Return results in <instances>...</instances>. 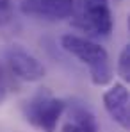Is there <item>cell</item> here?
Returning a JSON list of instances; mask_svg holds the SVG:
<instances>
[{"mask_svg": "<svg viewBox=\"0 0 130 132\" xmlns=\"http://www.w3.org/2000/svg\"><path fill=\"white\" fill-rule=\"evenodd\" d=\"M61 46L68 54L77 57L80 63L87 64L91 82L94 86H107L112 80V66L109 54L103 46L91 41L89 38L75 36V34H64L61 38Z\"/></svg>", "mask_w": 130, "mask_h": 132, "instance_id": "1", "label": "cell"}, {"mask_svg": "<svg viewBox=\"0 0 130 132\" xmlns=\"http://www.w3.org/2000/svg\"><path fill=\"white\" fill-rule=\"evenodd\" d=\"M5 63L9 66L11 73L25 82H38L45 77V66L39 63L38 57H34L25 48L13 45L5 48Z\"/></svg>", "mask_w": 130, "mask_h": 132, "instance_id": "4", "label": "cell"}, {"mask_svg": "<svg viewBox=\"0 0 130 132\" xmlns=\"http://www.w3.org/2000/svg\"><path fill=\"white\" fill-rule=\"evenodd\" d=\"M11 88V80H9V75L5 71V68L0 64V104L7 98V93Z\"/></svg>", "mask_w": 130, "mask_h": 132, "instance_id": "10", "label": "cell"}, {"mask_svg": "<svg viewBox=\"0 0 130 132\" xmlns=\"http://www.w3.org/2000/svg\"><path fill=\"white\" fill-rule=\"evenodd\" d=\"M22 111L34 129L39 132H55L59 120L66 112V100L54 96L50 89L43 88L23 104Z\"/></svg>", "mask_w": 130, "mask_h": 132, "instance_id": "2", "label": "cell"}, {"mask_svg": "<svg viewBox=\"0 0 130 132\" xmlns=\"http://www.w3.org/2000/svg\"><path fill=\"white\" fill-rule=\"evenodd\" d=\"M118 75L123 82H130V46H123L118 57Z\"/></svg>", "mask_w": 130, "mask_h": 132, "instance_id": "8", "label": "cell"}, {"mask_svg": "<svg viewBox=\"0 0 130 132\" xmlns=\"http://www.w3.org/2000/svg\"><path fill=\"white\" fill-rule=\"evenodd\" d=\"M103 107L107 114L121 127L128 129L130 127V98L128 89L121 82H114L110 88L103 93Z\"/></svg>", "mask_w": 130, "mask_h": 132, "instance_id": "6", "label": "cell"}, {"mask_svg": "<svg viewBox=\"0 0 130 132\" xmlns=\"http://www.w3.org/2000/svg\"><path fill=\"white\" fill-rule=\"evenodd\" d=\"M20 9L27 16L59 22L71 16L75 0H20Z\"/></svg>", "mask_w": 130, "mask_h": 132, "instance_id": "5", "label": "cell"}, {"mask_svg": "<svg viewBox=\"0 0 130 132\" xmlns=\"http://www.w3.org/2000/svg\"><path fill=\"white\" fill-rule=\"evenodd\" d=\"M13 20V4L11 0H0V27H5Z\"/></svg>", "mask_w": 130, "mask_h": 132, "instance_id": "9", "label": "cell"}, {"mask_svg": "<svg viewBox=\"0 0 130 132\" xmlns=\"http://www.w3.org/2000/svg\"><path fill=\"white\" fill-rule=\"evenodd\" d=\"M68 118L61 127V132H98V121L93 111L84 104H66Z\"/></svg>", "mask_w": 130, "mask_h": 132, "instance_id": "7", "label": "cell"}, {"mask_svg": "<svg viewBox=\"0 0 130 132\" xmlns=\"http://www.w3.org/2000/svg\"><path fill=\"white\" fill-rule=\"evenodd\" d=\"M71 18L75 27L93 36L107 38L114 27L109 0H82L80 9L77 11V14L71 13Z\"/></svg>", "mask_w": 130, "mask_h": 132, "instance_id": "3", "label": "cell"}]
</instances>
